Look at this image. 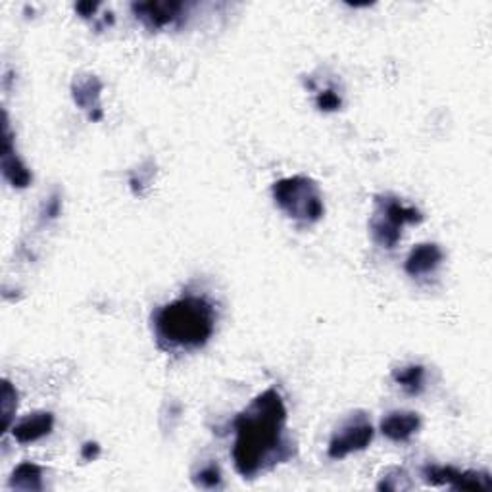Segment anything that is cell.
<instances>
[{
    "label": "cell",
    "instance_id": "8",
    "mask_svg": "<svg viewBox=\"0 0 492 492\" xmlns=\"http://www.w3.org/2000/svg\"><path fill=\"white\" fill-rule=\"evenodd\" d=\"M3 176L14 189H28L33 176L30 168L25 166L14 149V133L10 129V119L4 112V122H3Z\"/></svg>",
    "mask_w": 492,
    "mask_h": 492
},
{
    "label": "cell",
    "instance_id": "5",
    "mask_svg": "<svg viewBox=\"0 0 492 492\" xmlns=\"http://www.w3.org/2000/svg\"><path fill=\"white\" fill-rule=\"evenodd\" d=\"M374 441V427H371L366 414H352L350 419L344 421L337 433L333 435L327 448L331 460H342L350 456L352 452H360Z\"/></svg>",
    "mask_w": 492,
    "mask_h": 492
},
{
    "label": "cell",
    "instance_id": "14",
    "mask_svg": "<svg viewBox=\"0 0 492 492\" xmlns=\"http://www.w3.org/2000/svg\"><path fill=\"white\" fill-rule=\"evenodd\" d=\"M393 379L396 384H401L408 394H419L423 391V383H425V367L416 364L398 367L394 369Z\"/></svg>",
    "mask_w": 492,
    "mask_h": 492
},
{
    "label": "cell",
    "instance_id": "7",
    "mask_svg": "<svg viewBox=\"0 0 492 492\" xmlns=\"http://www.w3.org/2000/svg\"><path fill=\"white\" fill-rule=\"evenodd\" d=\"M131 10L149 30H164L181 18L185 4L179 0H149V3H133Z\"/></svg>",
    "mask_w": 492,
    "mask_h": 492
},
{
    "label": "cell",
    "instance_id": "18",
    "mask_svg": "<svg viewBox=\"0 0 492 492\" xmlns=\"http://www.w3.org/2000/svg\"><path fill=\"white\" fill-rule=\"evenodd\" d=\"M315 104H317V108H319V110H324V112H335V110L341 108L342 100H341V97L337 95L335 91L327 89V91L319 92L317 99H315Z\"/></svg>",
    "mask_w": 492,
    "mask_h": 492
},
{
    "label": "cell",
    "instance_id": "17",
    "mask_svg": "<svg viewBox=\"0 0 492 492\" xmlns=\"http://www.w3.org/2000/svg\"><path fill=\"white\" fill-rule=\"evenodd\" d=\"M379 490H406V488H411V483H410V477L404 470L401 468H393L389 470L387 473L383 475L381 479V483L377 485Z\"/></svg>",
    "mask_w": 492,
    "mask_h": 492
},
{
    "label": "cell",
    "instance_id": "20",
    "mask_svg": "<svg viewBox=\"0 0 492 492\" xmlns=\"http://www.w3.org/2000/svg\"><path fill=\"white\" fill-rule=\"evenodd\" d=\"M100 456V446L97 443H87L83 445L82 448V458L85 462H92V460H97Z\"/></svg>",
    "mask_w": 492,
    "mask_h": 492
},
{
    "label": "cell",
    "instance_id": "12",
    "mask_svg": "<svg viewBox=\"0 0 492 492\" xmlns=\"http://www.w3.org/2000/svg\"><path fill=\"white\" fill-rule=\"evenodd\" d=\"M443 260H445V255L441 246L433 243H423L410 252V256L406 258V263H404V270L411 277L429 275L443 263Z\"/></svg>",
    "mask_w": 492,
    "mask_h": 492
},
{
    "label": "cell",
    "instance_id": "16",
    "mask_svg": "<svg viewBox=\"0 0 492 492\" xmlns=\"http://www.w3.org/2000/svg\"><path fill=\"white\" fill-rule=\"evenodd\" d=\"M193 481L196 487H201V488H220L221 487V471H220V465L214 463V462H210L206 465H203L201 470H198L193 477Z\"/></svg>",
    "mask_w": 492,
    "mask_h": 492
},
{
    "label": "cell",
    "instance_id": "3",
    "mask_svg": "<svg viewBox=\"0 0 492 492\" xmlns=\"http://www.w3.org/2000/svg\"><path fill=\"white\" fill-rule=\"evenodd\" d=\"M272 194L275 204L285 214L300 223H315L324 218V198L317 183L306 176H292L273 183Z\"/></svg>",
    "mask_w": 492,
    "mask_h": 492
},
{
    "label": "cell",
    "instance_id": "11",
    "mask_svg": "<svg viewBox=\"0 0 492 492\" xmlns=\"http://www.w3.org/2000/svg\"><path fill=\"white\" fill-rule=\"evenodd\" d=\"M421 429V418L416 411H391L381 419V433L394 443H406Z\"/></svg>",
    "mask_w": 492,
    "mask_h": 492
},
{
    "label": "cell",
    "instance_id": "1",
    "mask_svg": "<svg viewBox=\"0 0 492 492\" xmlns=\"http://www.w3.org/2000/svg\"><path fill=\"white\" fill-rule=\"evenodd\" d=\"M231 425L235 470L245 479H255L297 454L295 443L287 436V406L275 389L258 394Z\"/></svg>",
    "mask_w": 492,
    "mask_h": 492
},
{
    "label": "cell",
    "instance_id": "15",
    "mask_svg": "<svg viewBox=\"0 0 492 492\" xmlns=\"http://www.w3.org/2000/svg\"><path fill=\"white\" fill-rule=\"evenodd\" d=\"M18 410V391L8 379L3 381V393H0V414H3V429L8 433L12 429V419Z\"/></svg>",
    "mask_w": 492,
    "mask_h": 492
},
{
    "label": "cell",
    "instance_id": "13",
    "mask_svg": "<svg viewBox=\"0 0 492 492\" xmlns=\"http://www.w3.org/2000/svg\"><path fill=\"white\" fill-rule=\"evenodd\" d=\"M8 487L12 490H23V492H39L43 490V470L41 465L33 462H22L18 468L12 471V477L8 481Z\"/></svg>",
    "mask_w": 492,
    "mask_h": 492
},
{
    "label": "cell",
    "instance_id": "19",
    "mask_svg": "<svg viewBox=\"0 0 492 492\" xmlns=\"http://www.w3.org/2000/svg\"><path fill=\"white\" fill-rule=\"evenodd\" d=\"M60 208H62V201L58 194H52L43 210V220H56L60 216Z\"/></svg>",
    "mask_w": 492,
    "mask_h": 492
},
{
    "label": "cell",
    "instance_id": "4",
    "mask_svg": "<svg viewBox=\"0 0 492 492\" xmlns=\"http://www.w3.org/2000/svg\"><path fill=\"white\" fill-rule=\"evenodd\" d=\"M421 221L423 216L419 210L404 206L396 196L379 194L375 196V211L369 220V231L379 246L391 250L401 241L404 225Z\"/></svg>",
    "mask_w": 492,
    "mask_h": 492
},
{
    "label": "cell",
    "instance_id": "9",
    "mask_svg": "<svg viewBox=\"0 0 492 492\" xmlns=\"http://www.w3.org/2000/svg\"><path fill=\"white\" fill-rule=\"evenodd\" d=\"M72 97L79 108L89 114L91 122L102 119V82L97 75H79L72 83Z\"/></svg>",
    "mask_w": 492,
    "mask_h": 492
},
{
    "label": "cell",
    "instance_id": "2",
    "mask_svg": "<svg viewBox=\"0 0 492 492\" xmlns=\"http://www.w3.org/2000/svg\"><path fill=\"white\" fill-rule=\"evenodd\" d=\"M216 319V308L208 298L183 295L152 315L158 347L166 352L203 349L214 335Z\"/></svg>",
    "mask_w": 492,
    "mask_h": 492
},
{
    "label": "cell",
    "instance_id": "6",
    "mask_svg": "<svg viewBox=\"0 0 492 492\" xmlns=\"http://www.w3.org/2000/svg\"><path fill=\"white\" fill-rule=\"evenodd\" d=\"M425 483L450 487L454 490H490L492 479L485 471H460L452 465H425L421 470Z\"/></svg>",
    "mask_w": 492,
    "mask_h": 492
},
{
    "label": "cell",
    "instance_id": "10",
    "mask_svg": "<svg viewBox=\"0 0 492 492\" xmlns=\"http://www.w3.org/2000/svg\"><path fill=\"white\" fill-rule=\"evenodd\" d=\"M52 429H55V416L50 411H37V414H31L23 418L20 423L12 425L10 431L20 445H31L50 435Z\"/></svg>",
    "mask_w": 492,
    "mask_h": 492
},
{
    "label": "cell",
    "instance_id": "21",
    "mask_svg": "<svg viewBox=\"0 0 492 492\" xmlns=\"http://www.w3.org/2000/svg\"><path fill=\"white\" fill-rule=\"evenodd\" d=\"M99 3H77L75 4V10L79 12V14H82L83 18H91L92 14H95V12L99 10Z\"/></svg>",
    "mask_w": 492,
    "mask_h": 492
}]
</instances>
